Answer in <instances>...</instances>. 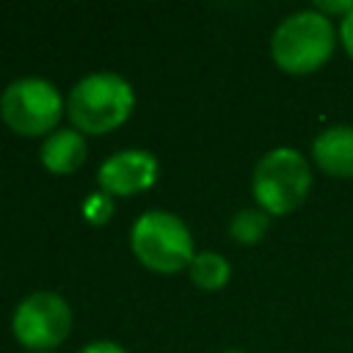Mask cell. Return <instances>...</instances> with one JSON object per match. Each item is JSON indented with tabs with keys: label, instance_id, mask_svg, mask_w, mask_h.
Instances as JSON below:
<instances>
[{
	"label": "cell",
	"instance_id": "1",
	"mask_svg": "<svg viewBox=\"0 0 353 353\" xmlns=\"http://www.w3.org/2000/svg\"><path fill=\"white\" fill-rule=\"evenodd\" d=\"M336 41V25L309 6L276 25L270 36V58L287 74H312L331 61Z\"/></svg>",
	"mask_w": 353,
	"mask_h": 353
},
{
	"label": "cell",
	"instance_id": "2",
	"mask_svg": "<svg viewBox=\"0 0 353 353\" xmlns=\"http://www.w3.org/2000/svg\"><path fill=\"white\" fill-rule=\"evenodd\" d=\"M312 188V165L292 146L268 149L251 174V190L256 204L268 215H287L303 204Z\"/></svg>",
	"mask_w": 353,
	"mask_h": 353
},
{
	"label": "cell",
	"instance_id": "3",
	"mask_svg": "<svg viewBox=\"0 0 353 353\" xmlns=\"http://www.w3.org/2000/svg\"><path fill=\"white\" fill-rule=\"evenodd\" d=\"M132 105V85L116 72H91L80 77L66 97L69 119L83 132H108L119 127Z\"/></svg>",
	"mask_w": 353,
	"mask_h": 353
},
{
	"label": "cell",
	"instance_id": "4",
	"mask_svg": "<svg viewBox=\"0 0 353 353\" xmlns=\"http://www.w3.org/2000/svg\"><path fill=\"white\" fill-rule=\"evenodd\" d=\"M130 245L146 268L160 273L188 268L196 256L190 229L179 215L168 210H146L143 215H138L130 232Z\"/></svg>",
	"mask_w": 353,
	"mask_h": 353
},
{
	"label": "cell",
	"instance_id": "5",
	"mask_svg": "<svg viewBox=\"0 0 353 353\" xmlns=\"http://www.w3.org/2000/svg\"><path fill=\"white\" fill-rule=\"evenodd\" d=\"M61 113H63V97L44 77H17L0 94L3 121L22 135H41L52 130Z\"/></svg>",
	"mask_w": 353,
	"mask_h": 353
},
{
	"label": "cell",
	"instance_id": "6",
	"mask_svg": "<svg viewBox=\"0 0 353 353\" xmlns=\"http://www.w3.org/2000/svg\"><path fill=\"white\" fill-rule=\"evenodd\" d=\"M69 325H72V309L66 298L50 290H36L28 298H22L11 320L14 336L22 345L36 347V350L63 342L69 334Z\"/></svg>",
	"mask_w": 353,
	"mask_h": 353
},
{
	"label": "cell",
	"instance_id": "7",
	"mask_svg": "<svg viewBox=\"0 0 353 353\" xmlns=\"http://www.w3.org/2000/svg\"><path fill=\"white\" fill-rule=\"evenodd\" d=\"M97 179L108 196L146 190L157 179V160L146 149H121V152L110 154L108 160H102Z\"/></svg>",
	"mask_w": 353,
	"mask_h": 353
},
{
	"label": "cell",
	"instance_id": "8",
	"mask_svg": "<svg viewBox=\"0 0 353 353\" xmlns=\"http://www.w3.org/2000/svg\"><path fill=\"white\" fill-rule=\"evenodd\" d=\"M312 163L334 179H353V124L323 127L312 141Z\"/></svg>",
	"mask_w": 353,
	"mask_h": 353
},
{
	"label": "cell",
	"instance_id": "9",
	"mask_svg": "<svg viewBox=\"0 0 353 353\" xmlns=\"http://www.w3.org/2000/svg\"><path fill=\"white\" fill-rule=\"evenodd\" d=\"M41 163L55 174H69L85 160V138L77 130H55L41 143Z\"/></svg>",
	"mask_w": 353,
	"mask_h": 353
},
{
	"label": "cell",
	"instance_id": "10",
	"mask_svg": "<svg viewBox=\"0 0 353 353\" xmlns=\"http://www.w3.org/2000/svg\"><path fill=\"white\" fill-rule=\"evenodd\" d=\"M188 270H190L193 284L201 287V290H221L229 281V273H232L229 259L218 251H199L190 259Z\"/></svg>",
	"mask_w": 353,
	"mask_h": 353
},
{
	"label": "cell",
	"instance_id": "11",
	"mask_svg": "<svg viewBox=\"0 0 353 353\" xmlns=\"http://www.w3.org/2000/svg\"><path fill=\"white\" fill-rule=\"evenodd\" d=\"M268 226H270V215L262 207H243L232 215L229 234L243 245H254L268 234Z\"/></svg>",
	"mask_w": 353,
	"mask_h": 353
},
{
	"label": "cell",
	"instance_id": "12",
	"mask_svg": "<svg viewBox=\"0 0 353 353\" xmlns=\"http://www.w3.org/2000/svg\"><path fill=\"white\" fill-rule=\"evenodd\" d=\"M312 8H314V11H320L323 17H328L331 22H334V19H339V22H342V19L353 11V0H314V3H312Z\"/></svg>",
	"mask_w": 353,
	"mask_h": 353
},
{
	"label": "cell",
	"instance_id": "13",
	"mask_svg": "<svg viewBox=\"0 0 353 353\" xmlns=\"http://www.w3.org/2000/svg\"><path fill=\"white\" fill-rule=\"evenodd\" d=\"M110 212H113V201H110L108 193H94V196H88V201H85V215H88L94 223H102Z\"/></svg>",
	"mask_w": 353,
	"mask_h": 353
},
{
	"label": "cell",
	"instance_id": "14",
	"mask_svg": "<svg viewBox=\"0 0 353 353\" xmlns=\"http://www.w3.org/2000/svg\"><path fill=\"white\" fill-rule=\"evenodd\" d=\"M336 30H339V44H342V50H345L347 58L353 61V11L336 25Z\"/></svg>",
	"mask_w": 353,
	"mask_h": 353
},
{
	"label": "cell",
	"instance_id": "15",
	"mask_svg": "<svg viewBox=\"0 0 353 353\" xmlns=\"http://www.w3.org/2000/svg\"><path fill=\"white\" fill-rule=\"evenodd\" d=\"M80 353H127L119 342H110V339H97V342H88L85 347H80Z\"/></svg>",
	"mask_w": 353,
	"mask_h": 353
},
{
	"label": "cell",
	"instance_id": "16",
	"mask_svg": "<svg viewBox=\"0 0 353 353\" xmlns=\"http://www.w3.org/2000/svg\"><path fill=\"white\" fill-rule=\"evenodd\" d=\"M226 353H240V350H226Z\"/></svg>",
	"mask_w": 353,
	"mask_h": 353
}]
</instances>
